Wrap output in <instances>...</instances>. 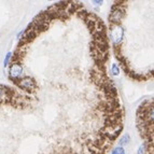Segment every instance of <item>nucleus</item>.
Wrapping results in <instances>:
<instances>
[{
	"label": "nucleus",
	"instance_id": "4",
	"mask_svg": "<svg viewBox=\"0 0 154 154\" xmlns=\"http://www.w3.org/2000/svg\"><path fill=\"white\" fill-rule=\"evenodd\" d=\"M16 93L5 85H0V103H11Z\"/></svg>",
	"mask_w": 154,
	"mask_h": 154
},
{
	"label": "nucleus",
	"instance_id": "11",
	"mask_svg": "<svg viewBox=\"0 0 154 154\" xmlns=\"http://www.w3.org/2000/svg\"><path fill=\"white\" fill-rule=\"evenodd\" d=\"M146 151V143H142L141 146H139L138 149V154H144Z\"/></svg>",
	"mask_w": 154,
	"mask_h": 154
},
{
	"label": "nucleus",
	"instance_id": "9",
	"mask_svg": "<svg viewBox=\"0 0 154 154\" xmlns=\"http://www.w3.org/2000/svg\"><path fill=\"white\" fill-rule=\"evenodd\" d=\"M111 154H125V150H124L123 146H116V148H114V149L112 150V152H111Z\"/></svg>",
	"mask_w": 154,
	"mask_h": 154
},
{
	"label": "nucleus",
	"instance_id": "10",
	"mask_svg": "<svg viewBox=\"0 0 154 154\" xmlns=\"http://www.w3.org/2000/svg\"><path fill=\"white\" fill-rule=\"evenodd\" d=\"M11 59H12V53H11V52H9L8 54L5 55V62H3V66H5V67L8 66V64H9V63H10Z\"/></svg>",
	"mask_w": 154,
	"mask_h": 154
},
{
	"label": "nucleus",
	"instance_id": "12",
	"mask_svg": "<svg viewBox=\"0 0 154 154\" xmlns=\"http://www.w3.org/2000/svg\"><path fill=\"white\" fill-rule=\"evenodd\" d=\"M93 5H103V1H93Z\"/></svg>",
	"mask_w": 154,
	"mask_h": 154
},
{
	"label": "nucleus",
	"instance_id": "2",
	"mask_svg": "<svg viewBox=\"0 0 154 154\" xmlns=\"http://www.w3.org/2000/svg\"><path fill=\"white\" fill-rule=\"evenodd\" d=\"M15 83L17 84L18 88H21L23 91L28 93H32L37 88L36 81L31 77H22L21 79L15 81Z\"/></svg>",
	"mask_w": 154,
	"mask_h": 154
},
{
	"label": "nucleus",
	"instance_id": "13",
	"mask_svg": "<svg viewBox=\"0 0 154 154\" xmlns=\"http://www.w3.org/2000/svg\"><path fill=\"white\" fill-rule=\"evenodd\" d=\"M151 73H152V75H153V77H154V70H153V71L151 72Z\"/></svg>",
	"mask_w": 154,
	"mask_h": 154
},
{
	"label": "nucleus",
	"instance_id": "3",
	"mask_svg": "<svg viewBox=\"0 0 154 154\" xmlns=\"http://www.w3.org/2000/svg\"><path fill=\"white\" fill-rule=\"evenodd\" d=\"M124 15H125V10H124L123 7H113L112 11L110 13V17H109V21L110 23H112L113 25H119L120 22L123 20Z\"/></svg>",
	"mask_w": 154,
	"mask_h": 154
},
{
	"label": "nucleus",
	"instance_id": "8",
	"mask_svg": "<svg viewBox=\"0 0 154 154\" xmlns=\"http://www.w3.org/2000/svg\"><path fill=\"white\" fill-rule=\"evenodd\" d=\"M120 72H121L120 67L116 64H112V66H111V75H114V77H118V75H120Z\"/></svg>",
	"mask_w": 154,
	"mask_h": 154
},
{
	"label": "nucleus",
	"instance_id": "7",
	"mask_svg": "<svg viewBox=\"0 0 154 154\" xmlns=\"http://www.w3.org/2000/svg\"><path fill=\"white\" fill-rule=\"evenodd\" d=\"M129 141H131V136H129L128 134H125V135H123V136L120 138V140H119V144H120V146H127V144L129 143Z\"/></svg>",
	"mask_w": 154,
	"mask_h": 154
},
{
	"label": "nucleus",
	"instance_id": "1",
	"mask_svg": "<svg viewBox=\"0 0 154 154\" xmlns=\"http://www.w3.org/2000/svg\"><path fill=\"white\" fill-rule=\"evenodd\" d=\"M110 40L114 46H119L122 43L124 39V28L120 24L119 25H113L111 24L110 26Z\"/></svg>",
	"mask_w": 154,
	"mask_h": 154
},
{
	"label": "nucleus",
	"instance_id": "5",
	"mask_svg": "<svg viewBox=\"0 0 154 154\" xmlns=\"http://www.w3.org/2000/svg\"><path fill=\"white\" fill-rule=\"evenodd\" d=\"M23 66L21 65V63H12V65L10 66V70H9L10 79L13 80L14 82L17 81L18 79H21L22 75H23Z\"/></svg>",
	"mask_w": 154,
	"mask_h": 154
},
{
	"label": "nucleus",
	"instance_id": "6",
	"mask_svg": "<svg viewBox=\"0 0 154 154\" xmlns=\"http://www.w3.org/2000/svg\"><path fill=\"white\" fill-rule=\"evenodd\" d=\"M146 121L149 122L150 124L154 125V103L150 105L146 113Z\"/></svg>",
	"mask_w": 154,
	"mask_h": 154
}]
</instances>
